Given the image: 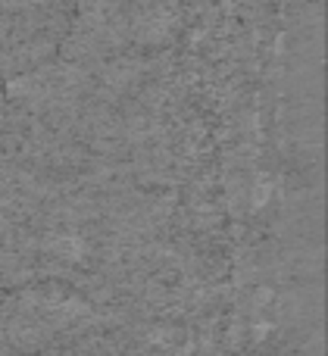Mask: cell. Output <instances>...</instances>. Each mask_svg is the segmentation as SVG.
<instances>
[{
	"instance_id": "cell-2",
	"label": "cell",
	"mask_w": 328,
	"mask_h": 356,
	"mask_svg": "<svg viewBox=\"0 0 328 356\" xmlns=\"http://www.w3.org/2000/svg\"><path fill=\"white\" fill-rule=\"evenodd\" d=\"M135 41V0H75L72 22L56 56L85 69H104L122 60Z\"/></svg>"
},
{
	"instance_id": "cell-1",
	"label": "cell",
	"mask_w": 328,
	"mask_h": 356,
	"mask_svg": "<svg viewBox=\"0 0 328 356\" xmlns=\"http://www.w3.org/2000/svg\"><path fill=\"white\" fill-rule=\"evenodd\" d=\"M75 0H0V85L60 54Z\"/></svg>"
}]
</instances>
